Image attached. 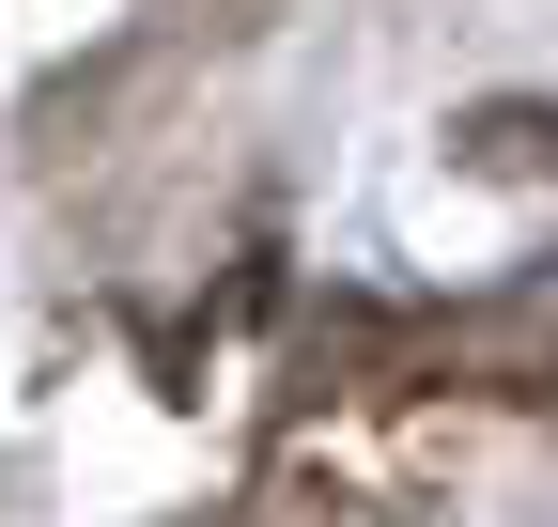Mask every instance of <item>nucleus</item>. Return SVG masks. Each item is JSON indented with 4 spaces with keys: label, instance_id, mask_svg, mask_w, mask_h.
Listing matches in <instances>:
<instances>
[{
    "label": "nucleus",
    "instance_id": "obj_1",
    "mask_svg": "<svg viewBox=\"0 0 558 527\" xmlns=\"http://www.w3.org/2000/svg\"><path fill=\"white\" fill-rule=\"evenodd\" d=\"M465 156H481V171H543V156H558V109H527V94L465 109Z\"/></svg>",
    "mask_w": 558,
    "mask_h": 527
}]
</instances>
